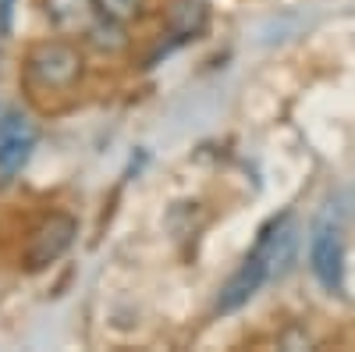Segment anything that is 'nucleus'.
<instances>
[{
  "label": "nucleus",
  "instance_id": "nucleus-5",
  "mask_svg": "<svg viewBox=\"0 0 355 352\" xmlns=\"http://www.w3.org/2000/svg\"><path fill=\"white\" fill-rule=\"evenodd\" d=\"M78 235V221L68 217V214H50L36 231H33V242H28L25 249V263L28 271H43L50 267V263H57L75 242Z\"/></svg>",
  "mask_w": 355,
  "mask_h": 352
},
{
  "label": "nucleus",
  "instance_id": "nucleus-9",
  "mask_svg": "<svg viewBox=\"0 0 355 352\" xmlns=\"http://www.w3.org/2000/svg\"><path fill=\"white\" fill-rule=\"evenodd\" d=\"M85 43L93 47L96 53H107V57H114V53H121L125 47H128V28H125V22H114V18H96L93 22V28L85 33Z\"/></svg>",
  "mask_w": 355,
  "mask_h": 352
},
{
  "label": "nucleus",
  "instance_id": "nucleus-4",
  "mask_svg": "<svg viewBox=\"0 0 355 352\" xmlns=\"http://www.w3.org/2000/svg\"><path fill=\"white\" fill-rule=\"evenodd\" d=\"M36 139L40 132L28 114H18V110L4 114V121H0V185L21 174V167L36 150Z\"/></svg>",
  "mask_w": 355,
  "mask_h": 352
},
{
  "label": "nucleus",
  "instance_id": "nucleus-6",
  "mask_svg": "<svg viewBox=\"0 0 355 352\" xmlns=\"http://www.w3.org/2000/svg\"><path fill=\"white\" fill-rule=\"evenodd\" d=\"M263 281H270V278H266V263H263V256L252 249V253L239 263V271H234V274L220 285L217 313H234V310H242V306L256 296V292H259Z\"/></svg>",
  "mask_w": 355,
  "mask_h": 352
},
{
  "label": "nucleus",
  "instance_id": "nucleus-3",
  "mask_svg": "<svg viewBox=\"0 0 355 352\" xmlns=\"http://www.w3.org/2000/svg\"><path fill=\"white\" fill-rule=\"evenodd\" d=\"M299 246H302V228L291 214H281L277 221L266 224L256 242V253L266 263V278H288L295 260H299Z\"/></svg>",
  "mask_w": 355,
  "mask_h": 352
},
{
  "label": "nucleus",
  "instance_id": "nucleus-2",
  "mask_svg": "<svg viewBox=\"0 0 355 352\" xmlns=\"http://www.w3.org/2000/svg\"><path fill=\"white\" fill-rule=\"evenodd\" d=\"M82 65L85 61H82L78 47L64 40H46L28 53V72L46 90H71L82 78Z\"/></svg>",
  "mask_w": 355,
  "mask_h": 352
},
{
  "label": "nucleus",
  "instance_id": "nucleus-12",
  "mask_svg": "<svg viewBox=\"0 0 355 352\" xmlns=\"http://www.w3.org/2000/svg\"><path fill=\"white\" fill-rule=\"evenodd\" d=\"M4 114H8V103H4V100H0V121H4Z\"/></svg>",
  "mask_w": 355,
  "mask_h": 352
},
{
  "label": "nucleus",
  "instance_id": "nucleus-8",
  "mask_svg": "<svg viewBox=\"0 0 355 352\" xmlns=\"http://www.w3.org/2000/svg\"><path fill=\"white\" fill-rule=\"evenodd\" d=\"M210 25V4L206 0H171L167 28L178 40H199Z\"/></svg>",
  "mask_w": 355,
  "mask_h": 352
},
{
  "label": "nucleus",
  "instance_id": "nucleus-7",
  "mask_svg": "<svg viewBox=\"0 0 355 352\" xmlns=\"http://www.w3.org/2000/svg\"><path fill=\"white\" fill-rule=\"evenodd\" d=\"M43 11L61 36H85L100 18L96 0H43Z\"/></svg>",
  "mask_w": 355,
  "mask_h": 352
},
{
  "label": "nucleus",
  "instance_id": "nucleus-1",
  "mask_svg": "<svg viewBox=\"0 0 355 352\" xmlns=\"http://www.w3.org/2000/svg\"><path fill=\"white\" fill-rule=\"evenodd\" d=\"M309 271L334 296L345 292V235L341 221L334 217V207L323 210L309 228Z\"/></svg>",
  "mask_w": 355,
  "mask_h": 352
},
{
  "label": "nucleus",
  "instance_id": "nucleus-11",
  "mask_svg": "<svg viewBox=\"0 0 355 352\" xmlns=\"http://www.w3.org/2000/svg\"><path fill=\"white\" fill-rule=\"evenodd\" d=\"M15 4L18 0H0V40L11 36V25H15Z\"/></svg>",
  "mask_w": 355,
  "mask_h": 352
},
{
  "label": "nucleus",
  "instance_id": "nucleus-10",
  "mask_svg": "<svg viewBox=\"0 0 355 352\" xmlns=\"http://www.w3.org/2000/svg\"><path fill=\"white\" fill-rule=\"evenodd\" d=\"M96 8L103 18H114V22H135L142 15V0H96Z\"/></svg>",
  "mask_w": 355,
  "mask_h": 352
}]
</instances>
